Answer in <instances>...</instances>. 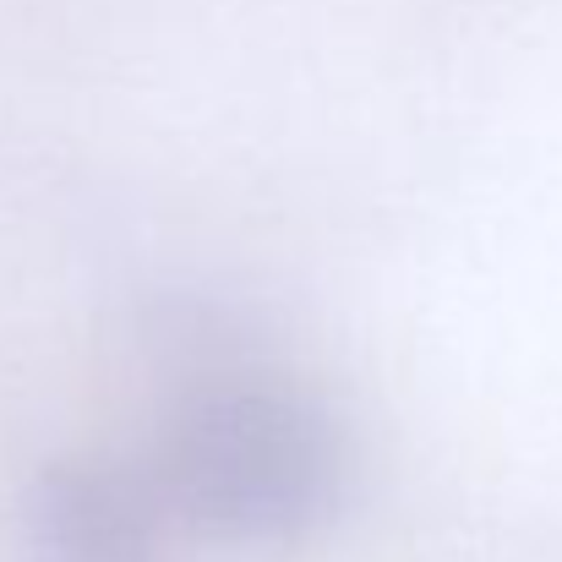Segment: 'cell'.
<instances>
[{"label": "cell", "mask_w": 562, "mask_h": 562, "mask_svg": "<svg viewBox=\"0 0 562 562\" xmlns=\"http://www.w3.org/2000/svg\"><path fill=\"white\" fill-rule=\"evenodd\" d=\"M176 508L229 541H295L317 530L350 475L339 420L301 387L224 376L196 387L159 442Z\"/></svg>", "instance_id": "obj_1"}, {"label": "cell", "mask_w": 562, "mask_h": 562, "mask_svg": "<svg viewBox=\"0 0 562 562\" xmlns=\"http://www.w3.org/2000/svg\"><path fill=\"white\" fill-rule=\"evenodd\" d=\"M33 562H159V497L115 459H55L33 475L27 503Z\"/></svg>", "instance_id": "obj_2"}]
</instances>
